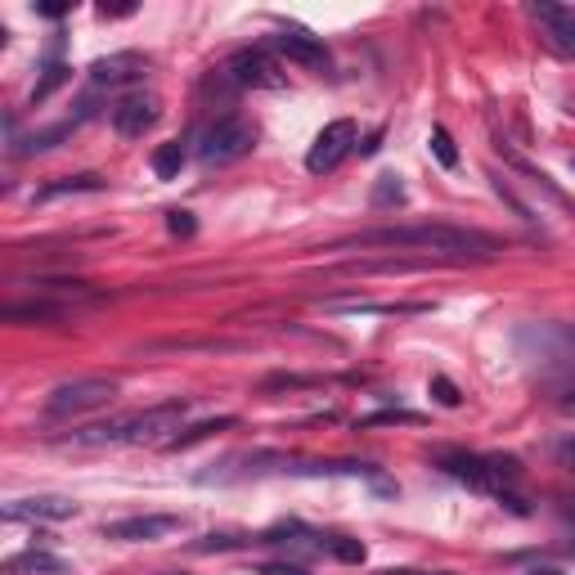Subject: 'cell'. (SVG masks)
<instances>
[{
  "label": "cell",
  "mask_w": 575,
  "mask_h": 575,
  "mask_svg": "<svg viewBox=\"0 0 575 575\" xmlns=\"http://www.w3.org/2000/svg\"><path fill=\"white\" fill-rule=\"evenodd\" d=\"M341 248H418V252H436V257H490L499 252V239L482 235V229H464V225H445V220H423V225H378L365 235L347 239Z\"/></svg>",
  "instance_id": "obj_1"
},
{
  "label": "cell",
  "mask_w": 575,
  "mask_h": 575,
  "mask_svg": "<svg viewBox=\"0 0 575 575\" xmlns=\"http://www.w3.org/2000/svg\"><path fill=\"white\" fill-rule=\"evenodd\" d=\"M189 414V400H162L153 409H136L122 418H108L95 427L72 432V445H171V432H180Z\"/></svg>",
  "instance_id": "obj_2"
},
{
  "label": "cell",
  "mask_w": 575,
  "mask_h": 575,
  "mask_svg": "<svg viewBox=\"0 0 575 575\" xmlns=\"http://www.w3.org/2000/svg\"><path fill=\"white\" fill-rule=\"evenodd\" d=\"M436 464L482 495H495L504 504H517V482H522V464L517 458H504V454H464V449H449V454H436Z\"/></svg>",
  "instance_id": "obj_3"
},
{
  "label": "cell",
  "mask_w": 575,
  "mask_h": 575,
  "mask_svg": "<svg viewBox=\"0 0 575 575\" xmlns=\"http://www.w3.org/2000/svg\"><path fill=\"white\" fill-rule=\"evenodd\" d=\"M112 396H118V383L112 378H72V383H59L46 396V414L50 418H77V414L103 409Z\"/></svg>",
  "instance_id": "obj_4"
},
{
  "label": "cell",
  "mask_w": 575,
  "mask_h": 575,
  "mask_svg": "<svg viewBox=\"0 0 575 575\" xmlns=\"http://www.w3.org/2000/svg\"><path fill=\"white\" fill-rule=\"evenodd\" d=\"M252 145H257V127H252L248 118H239V112H229V118H220V122H211V127L202 131L198 158H202L207 167L235 162V158H244Z\"/></svg>",
  "instance_id": "obj_5"
},
{
  "label": "cell",
  "mask_w": 575,
  "mask_h": 575,
  "mask_svg": "<svg viewBox=\"0 0 575 575\" xmlns=\"http://www.w3.org/2000/svg\"><path fill=\"white\" fill-rule=\"evenodd\" d=\"M360 131H356V122H328L319 136H315V145H310V153H306V171H315V176H328V171H337L341 162H347L360 145Z\"/></svg>",
  "instance_id": "obj_6"
},
{
  "label": "cell",
  "mask_w": 575,
  "mask_h": 575,
  "mask_svg": "<svg viewBox=\"0 0 575 575\" xmlns=\"http://www.w3.org/2000/svg\"><path fill=\"white\" fill-rule=\"evenodd\" d=\"M185 526V517L171 513H145V517H122V522H108L103 539H118V544H158L167 535H176Z\"/></svg>",
  "instance_id": "obj_7"
},
{
  "label": "cell",
  "mask_w": 575,
  "mask_h": 575,
  "mask_svg": "<svg viewBox=\"0 0 575 575\" xmlns=\"http://www.w3.org/2000/svg\"><path fill=\"white\" fill-rule=\"evenodd\" d=\"M225 72H229V81H235V86H252V90H275V86H284V72H279V63L270 59V50H239L235 59L225 63Z\"/></svg>",
  "instance_id": "obj_8"
},
{
  "label": "cell",
  "mask_w": 575,
  "mask_h": 575,
  "mask_svg": "<svg viewBox=\"0 0 575 575\" xmlns=\"http://www.w3.org/2000/svg\"><path fill=\"white\" fill-rule=\"evenodd\" d=\"M158 118H162V103H158V95H145V90L127 95L118 108H112V127H118V136H127V140H140L149 127H158Z\"/></svg>",
  "instance_id": "obj_9"
},
{
  "label": "cell",
  "mask_w": 575,
  "mask_h": 575,
  "mask_svg": "<svg viewBox=\"0 0 575 575\" xmlns=\"http://www.w3.org/2000/svg\"><path fill=\"white\" fill-rule=\"evenodd\" d=\"M531 19L544 28V41H548L557 54L575 59V10L548 6V0H535V6H531Z\"/></svg>",
  "instance_id": "obj_10"
},
{
  "label": "cell",
  "mask_w": 575,
  "mask_h": 575,
  "mask_svg": "<svg viewBox=\"0 0 575 575\" xmlns=\"http://www.w3.org/2000/svg\"><path fill=\"white\" fill-rule=\"evenodd\" d=\"M270 50H275V54H284V59H293V63H301V68H310V72L328 68V50H324V41H319V37H310V32H301V28H284L279 37H270Z\"/></svg>",
  "instance_id": "obj_11"
},
{
  "label": "cell",
  "mask_w": 575,
  "mask_h": 575,
  "mask_svg": "<svg viewBox=\"0 0 575 575\" xmlns=\"http://www.w3.org/2000/svg\"><path fill=\"white\" fill-rule=\"evenodd\" d=\"M149 72V59L145 54H108V59H95L90 63V86H131V81H145Z\"/></svg>",
  "instance_id": "obj_12"
},
{
  "label": "cell",
  "mask_w": 575,
  "mask_h": 575,
  "mask_svg": "<svg viewBox=\"0 0 575 575\" xmlns=\"http://www.w3.org/2000/svg\"><path fill=\"white\" fill-rule=\"evenodd\" d=\"M6 517L10 522H68L77 517V504L68 495H28V499H14Z\"/></svg>",
  "instance_id": "obj_13"
},
{
  "label": "cell",
  "mask_w": 575,
  "mask_h": 575,
  "mask_svg": "<svg viewBox=\"0 0 575 575\" xmlns=\"http://www.w3.org/2000/svg\"><path fill=\"white\" fill-rule=\"evenodd\" d=\"M6 575H72V566L46 548H23L14 557H6V566H0Z\"/></svg>",
  "instance_id": "obj_14"
},
{
  "label": "cell",
  "mask_w": 575,
  "mask_h": 575,
  "mask_svg": "<svg viewBox=\"0 0 575 575\" xmlns=\"http://www.w3.org/2000/svg\"><path fill=\"white\" fill-rule=\"evenodd\" d=\"M103 189V176H63L54 185H41L32 202H54V198H68V194H99Z\"/></svg>",
  "instance_id": "obj_15"
},
{
  "label": "cell",
  "mask_w": 575,
  "mask_h": 575,
  "mask_svg": "<svg viewBox=\"0 0 575 575\" xmlns=\"http://www.w3.org/2000/svg\"><path fill=\"white\" fill-rule=\"evenodd\" d=\"M180 167H185V145H180V140H171V145H162V149L153 153V171H158V180H176V176H180Z\"/></svg>",
  "instance_id": "obj_16"
},
{
  "label": "cell",
  "mask_w": 575,
  "mask_h": 575,
  "mask_svg": "<svg viewBox=\"0 0 575 575\" xmlns=\"http://www.w3.org/2000/svg\"><path fill=\"white\" fill-rule=\"evenodd\" d=\"M220 427H235V414H225V418H207V423H198V427H189V432H176L167 449H185V445H194V440H207V436H211V432H220Z\"/></svg>",
  "instance_id": "obj_17"
},
{
  "label": "cell",
  "mask_w": 575,
  "mask_h": 575,
  "mask_svg": "<svg viewBox=\"0 0 575 575\" xmlns=\"http://www.w3.org/2000/svg\"><path fill=\"white\" fill-rule=\"evenodd\" d=\"M68 81H72V68H63V63H50V68H46V77L37 81V90H32V103H46V99H50L59 86H68Z\"/></svg>",
  "instance_id": "obj_18"
},
{
  "label": "cell",
  "mask_w": 575,
  "mask_h": 575,
  "mask_svg": "<svg viewBox=\"0 0 575 575\" xmlns=\"http://www.w3.org/2000/svg\"><path fill=\"white\" fill-rule=\"evenodd\" d=\"M374 207H391V202H405V185H400V176H383L378 185H374Z\"/></svg>",
  "instance_id": "obj_19"
},
{
  "label": "cell",
  "mask_w": 575,
  "mask_h": 575,
  "mask_svg": "<svg viewBox=\"0 0 575 575\" xmlns=\"http://www.w3.org/2000/svg\"><path fill=\"white\" fill-rule=\"evenodd\" d=\"M432 153H436V162H440V167H458V149H454V140H449V131H445V127H436V131H432Z\"/></svg>",
  "instance_id": "obj_20"
},
{
  "label": "cell",
  "mask_w": 575,
  "mask_h": 575,
  "mask_svg": "<svg viewBox=\"0 0 575 575\" xmlns=\"http://www.w3.org/2000/svg\"><path fill=\"white\" fill-rule=\"evenodd\" d=\"M328 553H333V557H341V562H365V544L341 539V535H328Z\"/></svg>",
  "instance_id": "obj_21"
},
{
  "label": "cell",
  "mask_w": 575,
  "mask_h": 575,
  "mask_svg": "<svg viewBox=\"0 0 575 575\" xmlns=\"http://www.w3.org/2000/svg\"><path fill=\"white\" fill-rule=\"evenodd\" d=\"M432 396H436V400H440V405H445V409H454V405H458V400H464V396H458V387H454V383H449V378H440V374H436V378H432Z\"/></svg>",
  "instance_id": "obj_22"
},
{
  "label": "cell",
  "mask_w": 575,
  "mask_h": 575,
  "mask_svg": "<svg viewBox=\"0 0 575 575\" xmlns=\"http://www.w3.org/2000/svg\"><path fill=\"white\" fill-rule=\"evenodd\" d=\"M167 229H171V235H185V239H189L198 225H194V216H189V211H167Z\"/></svg>",
  "instance_id": "obj_23"
},
{
  "label": "cell",
  "mask_w": 575,
  "mask_h": 575,
  "mask_svg": "<svg viewBox=\"0 0 575 575\" xmlns=\"http://www.w3.org/2000/svg\"><path fill=\"white\" fill-rule=\"evenodd\" d=\"M553 454H557V464H562L566 473H575V436H562Z\"/></svg>",
  "instance_id": "obj_24"
},
{
  "label": "cell",
  "mask_w": 575,
  "mask_h": 575,
  "mask_svg": "<svg viewBox=\"0 0 575 575\" xmlns=\"http://www.w3.org/2000/svg\"><path fill=\"white\" fill-rule=\"evenodd\" d=\"M261 575H310L306 566H297V562H266L261 566Z\"/></svg>",
  "instance_id": "obj_25"
},
{
  "label": "cell",
  "mask_w": 575,
  "mask_h": 575,
  "mask_svg": "<svg viewBox=\"0 0 575 575\" xmlns=\"http://www.w3.org/2000/svg\"><path fill=\"white\" fill-rule=\"evenodd\" d=\"M72 6H37V14H46V19H63Z\"/></svg>",
  "instance_id": "obj_26"
},
{
  "label": "cell",
  "mask_w": 575,
  "mask_h": 575,
  "mask_svg": "<svg viewBox=\"0 0 575 575\" xmlns=\"http://www.w3.org/2000/svg\"><path fill=\"white\" fill-rule=\"evenodd\" d=\"M378 145H383V131H374V136H369V140H365V145H360V153H365V158H369V153H378Z\"/></svg>",
  "instance_id": "obj_27"
},
{
  "label": "cell",
  "mask_w": 575,
  "mask_h": 575,
  "mask_svg": "<svg viewBox=\"0 0 575 575\" xmlns=\"http://www.w3.org/2000/svg\"><path fill=\"white\" fill-rule=\"evenodd\" d=\"M383 575H449V571H383Z\"/></svg>",
  "instance_id": "obj_28"
},
{
  "label": "cell",
  "mask_w": 575,
  "mask_h": 575,
  "mask_svg": "<svg viewBox=\"0 0 575 575\" xmlns=\"http://www.w3.org/2000/svg\"><path fill=\"white\" fill-rule=\"evenodd\" d=\"M171 575H185V571H171Z\"/></svg>",
  "instance_id": "obj_29"
},
{
  "label": "cell",
  "mask_w": 575,
  "mask_h": 575,
  "mask_svg": "<svg viewBox=\"0 0 575 575\" xmlns=\"http://www.w3.org/2000/svg\"><path fill=\"white\" fill-rule=\"evenodd\" d=\"M571 171H575V158H571Z\"/></svg>",
  "instance_id": "obj_30"
}]
</instances>
